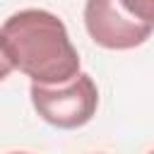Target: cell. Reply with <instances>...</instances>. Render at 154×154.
I'll return each instance as SVG.
<instances>
[{"label":"cell","mask_w":154,"mask_h":154,"mask_svg":"<svg viewBox=\"0 0 154 154\" xmlns=\"http://www.w3.org/2000/svg\"><path fill=\"white\" fill-rule=\"evenodd\" d=\"M84 26L91 41L108 51H128L142 46L154 31V26L135 22L118 5V0H87Z\"/></svg>","instance_id":"cell-3"},{"label":"cell","mask_w":154,"mask_h":154,"mask_svg":"<svg viewBox=\"0 0 154 154\" xmlns=\"http://www.w3.org/2000/svg\"><path fill=\"white\" fill-rule=\"evenodd\" d=\"M12 70H14V65L10 63V58H7V53H5V48H2V43H0V82H2Z\"/></svg>","instance_id":"cell-5"},{"label":"cell","mask_w":154,"mask_h":154,"mask_svg":"<svg viewBox=\"0 0 154 154\" xmlns=\"http://www.w3.org/2000/svg\"><path fill=\"white\" fill-rule=\"evenodd\" d=\"M149 154H154V152H149Z\"/></svg>","instance_id":"cell-7"},{"label":"cell","mask_w":154,"mask_h":154,"mask_svg":"<svg viewBox=\"0 0 154 154\" xmlns=\"http://www.w3.org/2000/svg\"><path fill=\"white\" fill-rule=\"evenodd\" d=\"M29 96L36 113L60 130H75L87 125L99 106L96 84L87 72H79L75 79L58 87L31 82Z\"/></svg>","instance_id":"cell-2"},{"label":"cell","mask_w":154,"mask_h":154,"mask_svg":"<svg viewBox=\"0 0 154 154\" xmlns=\"http://www.w3.org/2000/svg\"><path fill=\"white\" fill-rule=\"evenodd\" d=\"M10 154H29V152H10Z\"/></svg>","instance_id":"cell-6"},{"label":"cell","mask_w":154,"mask_h":154,"mask_svg":"<svg viewBox=\"0 0 154 154\" xmlns=\"http://www.w3.org/2000/svg\"><path fill=\"white\" fill-rule=\"evenodd\" d=\"M118 5L140 24L154 26V0H118Z\"/></svg>","instance_id":"cell-4"},{"label":"cell","mask_w":154,"mask_h":154,"mask_svg":"<svg viewBox=\"0 0 154 154\" xmlns=\"http://www.w3.org/2000/svg\"><path fill=\"white\" fill-rule=\"evenodd\" d=\"M0 43L14 70L31 82L58 87L79 75V55L60 17L48 10H19L0 26Z\"/></svg>","instance_id":"cell-1"}]
</instances>
